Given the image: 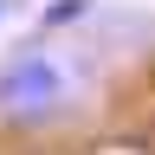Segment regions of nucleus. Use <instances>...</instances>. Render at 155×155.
<instances>
[{
	"label": "nucleus",
	"mask_w": 155,
	"mask_h": 155,
	"mask_svg": "<svg viewBox=\"0 0 155 155\" xmlns=\"http://www.w3.org/2000/svg\"><path fill=\"white\" fill-rule=\"evenodd\" d=\"M71 71L58 52H13L0 65V129L13 136H45L71 116Z\"/></svg>",
	"instance_id": "obj_1"
},
{
	"label": "nucleus",
	"mask_w": 155,
	"mask_h": 155,
	"mask_svg": "<svg viewBox=\"0 0 155 155\" xmlns=\"http://www.w3.org/2000/svg\"><path fill=\"white\" fill-rule=\"evenodd\" d=\"M84 13H91V0H52V7L39 13V32H58V26H78Z\"/></svg>",
	"instance_id": "obj_2"
},
{
	"label": "nucleus",
	"mask_w": 155,
	"mask_h": 155,
	"mask_svg": "<svg viewBox=\"0 0 155 155\" xmlns=\"http://www.w3.org/2000/svg\"><path fill=\"white\" fill-rule=\"evenodd\" d=\"M0 19H7V0H0Z\"/></svg>",
	"instance_id": "obj_3"
}]
</instances>
